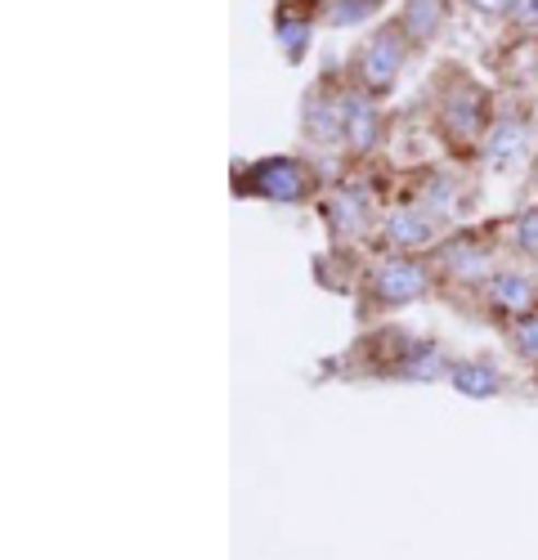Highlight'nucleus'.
Wrapping results in <instances>:
<instances>
[{
	"label": "nucleus",
	"instance_id": "1",
	"mask_svg": "<svg viewBox=\"0 0 538 560\" xmlns=\"http://www.w3.org/2000/svg\"><path fill=\"white\" fill-rule=\"evenodd\" d=\"M426 100H431V121H435V135L444 139V149H454L458 158H476L493 113H499V95L471 68L448 59L435 68Z\"/></svg>",
	"mask_w": 538,
	"mask_h": 560
},
{
	"label": "nucleus",
	"instance_id": "2",
	"mask_svg": "<svg viewBox=\"0 0 538 560\" xmlns=\"http://www.w3.org/2000/svg\"><path fill=\"white\" fill-rule=\"evenodd\" d=\"M413 59H418L413 40L404 36V27H399L395 14H386L382 23L364 27V36L350 45V55H346L341 68H346L350 85L369 90V95H377V100H390L399 77H404V68H409Z\"/></svg>",
	"mask_w": 538,
	"mask_h": 560
},
{
	"label": "nucleus",
	"instance_id": "3",
	"mask_svg": "<svg viewBox=\"0 0 538 560\" xmlns=\"http://www.w3.org/2000/svg\"><path fill=\"white\" fill-rule=\"evenodd\" d=\"M234 194L256 198V202H279V207H305V202L324 198V175L309 158L274 153V158H256V162L238 166Z\"/></svg>",
	"mask_w": 538,
	"mask_h": 560
},
{
	"label": "nucleus",
	"instance_id": "4",
	"mask_svg": "<svg viewBox=\"0 0 538 560\" xmlns=\"http://www.w3.org/2000/svg\"><path fill=\"white\" fill-rule=\"evenodd\" d=\"M435 265L431 256H382L369 273H364V288H359V314L373 318V314H390L404 310L413 301H426L435 292Z\"/></svg>",
	"mask_w": 538,
	"mask_h": 560
},
{
	"label": "nucleus",
	"instance_id": "5",
	"mask_svg": "<svg viewBox=\"0 0 538 560\" xmlns=\"http://www.w3.org/2000/svg\"><path fill=\"white\" fill-rule=\"evenodd\" d=\"M346 68L328 63L301 95V139L309 153H346Z\"/></svg>",
	"mask_w": 538,
	"mask_h": 560
},
{
	"label": "nucleus",
	"instance_id": "6",
	"mask_svg": "<svg viewBox=\"0 0 538 560\" xmlns=\"http://www.w3.org/2000/svg\"><path fill=\"white\" fill-rule=\"evenodd\" d=\"M534 130H538V117H534V104L525 100H499V113H493L489 130H484V144L476 153V162L493 175H512L525 158H534Z\"/></svg>",
	"mask_w": 538,
	"mask_h": 560
},
{
	"label": "nucleus",
	"instance_id": "7",
	"mask_svg": "<svg viewBox=\"0 0 538 560\" xmlns=\"http://www.w3.org/2000/svg\"><path fill=\"white\" fill-rule=\"evenodd\" d=\"M493 233L489 229H458L448 233V238L435 243L431 252V265H435V278H444V283L454 288H467V292H484V283L493 278V269H499V260H493Z\"/></svg>",
	"mask_w": 538,
	"mask_h": 560
},
{
	"label": "nucleus",
	"instance_id": "8",
	"mask_svg": "<svg viewBox=\"0 0 538 560\" xmlns=\"http://www.w3.org/2000/svg\"><path fill=\"white\" fill-rule=\"evenodd\" d=\"M319 215L328 224L332 252H350L359 243L373 238V229H382L377 220V198L364 189V184H332V189L319 198Z\"/></svg>",
	"mask_w": 538,
	"mask_h": 560
},
{
	"label": "nucleus",
	"instance_id": "9",
	"mask_svg": "<svg viewBox=\"0 0 538 560\" xmlns=\"http://www.w3.org/2000/svg\"><path fill=\"white\" fill-rule=\"evenodd\" d=\"M377 238H382V256H431L435 243L444 238V224L418 202H399L382 215Z\"/></svg>",
	"mask_w": 538,
	"mask_h": 560
},
{
	"label": "nucleus",
	"instance_id": "10",
	"mask_svg": "<svg viewBox=\"0 0 538 560\" xmlns=\"http://www.w3.org/2000/svg\"><path fill=\"white\" fill-rule=\"evenodd\" d=\"M341 117H346V158L350 162L377 158L386 144V130H390L386 104L377 95H369V90L350 85V77H346V113Z\"/></svg>",
	"mask_w": 538,
	"mask_h": 560
},
{
	"label": "nucleus",
	"instance_id": "11",
	"mask_svg": "<svg viewBox=\"0 0 538 560\" xmlns=\"http://www.w3.org/2000/svg\"><path fill=\"white\" fill-rule=\"evenodd\" d=\"M480 310L493 314V323L512 328V323H521V318H529L538 310V278L529 269L499 265L493 278L484 283V292H480Z\"/></svg>",
	"mask_w": 538,
	"mask_h": 560
},
{
	"label": "nucleus",
	"instance_id": "12",
	"mask_svg": "<svg viewBox=\"0 0 538 560\" xmlns=\"http://www.w3.org/2000/svg\"><path fill=\"white\" fill-rule=\"evenodd\" d=\"M413 202L426 207L440 224H448V220H458V215L471 211V202H476V184H471L463 171L435 166V171H422V184H418Z\"/></svg>",
	"mask_w": 538,
	"mask_h": 560
},
{
	"label": "nucleus",
	"instance_id": "13",
	"mask_svg": "<svg viewBox=\"0 0 538 560\" xmlns=\"http://www.w3.org/2000/svg\"><path fill=\"white\" fill-rule=\"evenodd\" d=\"M314 27H324V14L301 5V0H274V10H269V32H274V45L288 63H305Z\"/></svg>",
	"mask_w": 538,
	"mask_h": 560
},
{
	"label": "nucleus",
	"instance_id": "14",
	"mask_svg": "<svg viewBox=\"0 0 538 560\" xmlns=\"http://www.w3.org/2000/svg\"><path fill=\"white\" fill-rule=\"evenodd\" d=\"M404 27V36L413 40V50L426 55L431 45L454 27V14H458V0H399V5L390 10Z\"/></svg>",
	"mask_w": 538,
	"mask_h": 560
},
{
	"label": "nucleus",
	"instance_id": "15",
	"mask_svg": "<svg viewBox=\"0 0 538 560\" xmlns=\"http://www.w3.org/2000/svg\"><path fill=\"white\" fill-rule=\"evenodd\" d=\"M448 386H454L463 399H499L507 390V377H503V368L476 354V359H454V368H448Z\"/></svg>",
	"mask_w": 538,
	"mask_h": 560
},
{
	"label": "nucleus",
	"instance_id": "16",
	"mask_svg": "<svg viewBox=\"0 0 538 560\" xmlns=\"http://www.w3.org/2000/svg\"><path fill=\"white\" fill-rule=\"evenodd\" d=\"M448 368H454V354H448L440 341H431V337H418L409 346V354H404L395 382H444Z\"/></svg>",
	"mask_w": 538,
	"mask_h": 560
},
{
	"label": "nucleus",
	"instance_id": "17",
	"mask_svg": "<svg viewBox=\"0 0 538 560\" xmlns=\"http://www.w3.org/2000/svg\"><path fill=\"white\" fill-rule=\"evenodd\" d=\"M390 14V0H328L324 5V27L328 32H354L373 27Z\"/></svg>",
	"mask_w": 538,
	"mask_h": 560
},
{
	"label": "nucleus",
	"instance_id": "18",
	"mask_svg": "<svg viewBox=\"0 0 538 560\" xmlns=\"http://www.w3.org/2000/svg\"><path fill=\"white\" fill-rule=\"evenodd\" d=\"M507 247L521 256V260H529L534 269H538V207H525V211H516L512 220H507Z\"/></svg>",
	"mask_w": 538,
	"mask_h": 560
},
{
	"label": "nucleus",
	"instance_id": "19",
	"mask_svg": "<svg viewBox=\"0 0 538 560\" xmlns=\"http://www.w3.org/2000/svg\"><path fill=\"white\" fill-rule=\"evenodd\" d=\"M467 14H476L480 23H493V27H507L521 10V0H458Z\"/></svg>",
	"mask_w": 538,
	"mask_h": 560
},
{
	"label": "nucleus",
	"instance_id": "20",
	"mask_svg": "<svg viewBox=\"0 0 538 560\" xmlns=\"http://www.w3.org/2000/svg\"><path fill=\"white\" fill-rule=\"evenodd\" d=\"M507 341H512L516 359H525V363H538V310H534L529 318L512 323V328H507Z\"/></svg>",
	"mask_w": 538,
	"mask_h": 560
},
{
	"label": "nucleus",
	"instance_id": "21",
	"mask_svg": "<svg viewBox=\"0 0 538 560\" xmlns=\"http://www.w3.org/2000/svg\"><path fill=\"white\" fill-rule=\"evenodd\" d=\"M507 32H512V40H538V0H521Z\"/></svg>",
	"mask_w": 538,
	"mask_h": 560
},
{
	"label": "nucleus",
	"instance_id": "22",
	"mask_svg": "<svg viewBox=\"0 0 538 560\" xmlns=\"http://www.w3.org/2000/svg\"><path fill=\"white\" fill-rule=\"evenodd\" d=\"M529 189L538 194V149H534V158H529Z\"/></svg>",
	"mask_w": 538,
	"mask_h": 560
},
{
	"label": "nucleus",
	"instance_id": "23",
	"mask_svg": "<svg viewBox=\"0 0 538 560\" xmlns=\"http://www.w3.org/2000/svg\"><path fill=\"white\" fill-rule=\"evenodd\" d=\"M534 117H538V95H534Z\"/></svg>",
	"mask_w": 538,
	"mask_h": 560
}]
</instances>
